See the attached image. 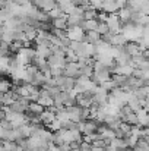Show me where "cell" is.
Listing matches in <instances>:
<instances>
[{"mask_svg": "<svg viewBox=\"0 0 149 151\" xmlns=\"http://www.w3.org/2000/svg\"><path fill=\"white\" fill-rule=\"evenodd\" d=\"M99 25V21L98 19H83V22L81 24V28L88 32V31H95L98 28Z\"/></svg>", "mask_w": 149, "mask_h": 151, "instance_id": "cell-5", "label": "cell"}, {"mask_svg": "<svg viewBox=\"0 0 149 151\" xmlns=\"http://www.w3.org/2000/svg\"><path fill=\"white\" fill-rule=\"evenodd\" d=\"M67 21H69V27H81V24L83 22V16L73 13L67 16Z\"/></svg>", "mask_w": 149, "mask_h": 151, "instance_id": "cell-11", "label": "cell"}, {"mask_svg": "<svg viewBox=\"0 0 149 151\" xmlns=\"http://www.w3.org/2000/svg\"><path fill=\"white\" fill-rule=\"evenodd\" d=\"M66 60L67 62H79V56L76 54V51L69 49L67 53H66Z\"/></svg>", "mask_w": 149, "mask_h": 151, "instance_id": "cell-17", "label": "cell"}, {"mask_svg": "<svg viewBox=\"0 0 149 151\" xmlns=\"http://www.w3.org/2000/svg\"><path fill=\"white\" fill-rule=\"evenodd\" d=\"M67 16H69V15H63V16H60V18L53 19V27L57 28V29H67V28H69Z\"/></svg>", "mask_w": 149, "mask_h": 151, "instance_id": "cell-7", "label": "cell"}, {"mask_svg": "<svg viewBox=\"0 0 149 151\" xmlns=\"http://www.w3.org/2000/svg\"><path fill=\"white\" fill-rule=\"evenodd\" d=\"M135 151H149V142L145 138H139V141L136 142V145L133 147Z\"/></svg>", "mask_w": 149, "mask_h": 151, "instance_id": "cell-13", "label": "cell"}, {"mask_svg": "<svg viewBox=\"0 0 149 151\" xmlns=\"http://www.w3.org/2000/svg\"><path fill=\"white\" fill-rule=\"evenodd\" d=\"M64 75L72 76V78H78L81 75V65L78 62H67L64 65Z\"/></svg>", "mask_w": 149, "mask_h": 151, "instance_id": "cell-2", "label": "cell"}, {"mask_svg": "<svg viewBox=\"0 0 149 151\" xmlns=\"http://www.w3.org/2000/svg\"><path fill=\"white\" fill-rule=\"evenodd\" d=\"M107 24L110 27V31H113L114 34H118L123 29V22H121L118 13H110V18H108Z\"/></svg>", "mask_w": 149, "mask_h": 151, "instance_id": "cell-1", "label": "cell"}, {"mask_svg": "<svg viewBox=\"0 0 149 151\" xmlns=\"http://www.w3.org/2000/svg\"><path fill=\"white\" fill-rule=\"evenodd\" d=\"M40 116H41L43 123H44V125H48L50 122H53V120L56 119V111L51 110V109H46V111H43Z\"/></svg>", "mask_w": 149, "mask_h": 151, "instance_id": "cell-8", "label": "cell"}, {"mask_svg": "<svg viewBox=\"0 0 149 151\" xmlns=\"http://www.w3.org/2000/svg\"><path fill=\"white\" fill-rule=\"evenodd\" d=\"M104 151H118L117 148H114L113 145H107L105 148H104Z\"/></svg>", "mask_w": 149, "mask_h": 151, "instance_id": "cell-21", "label": "cell"}, {"mask_svg": "<svg viewBox=\"0 0 149 151\" xmlns=\"http://www.w3.org/2000/svg\"><path fill=\"white\" fill-rule=\"evenodd\" d=\"M28 111H31L34 114H41L43 111H46V107L43 104H40L38 101H31L28 106Z\"/></svg>", "mask_w": 149, "mask_h": 151, "instance_id": "cell-9", "label": "cell"}, {"mask_svg": "<svg viewBox=\"0 0 149 151\" xmlns=\"http://www.w3.org/2000/svg\"><path fill=\"white\" fill-rule=\"evenodd\" d=\"M64 15V12H63V9H61V6H56L53 10H50L48 12V16L51 19H56V18H60V16H63Z\"/></svg>", "mask_w": 149, "mask_h": 151, "instance_id": "cell-16", "label": "cell"}, {"mask_svg": "<svg viewBox=\"0 0 149 151\" xmlns=\"http://www.w3.org/2000/svg\"><path fill=\"white\" fill-rule=\"evenodd\" d=\"M127 78H129V76L121 75V73H113V76H111V79L114 81V84H115L117 87H121V88L127 84Z\"/></svg>", "mask_w": 149, "mask_h": 151, "instance_id": "cell-10", "label": "cell"}, {"mask_svg": "<svg viewBox=\"0 0 149 151\" xmlns=\"http://www.w3.org/2000/svg\"><path fill=\"white\" fill-rule=\"evenodd\" d=\"M12 88H13V82H10V81H7L6 78H3V79H1V84H0V91H1V94L9 93Z\"/></svg>", "mask_w": 149, "mask_h": 151, "instance_id": "cell-15", "label": "cell"}, {"mask_svg": "<svg viewBox=\"0 0 149 151\" xmlns=\"http://www.w3.org/2000/svg\"><path fill=\"white\" fill-rule=\"evenodd\" d=\"M38 103L40 104H43L46 109H50V107H53L54 106V99L51 97V96H40V99H38Z\"/></svg>", "mask_w": 149, "mask_h": 151, "instance_id": "cell-12", "label": "cell"}, {"mask_svg": "<svg viewBox=\"0 0 149 151\" xmlns=\"http://www.w3.org/2000/svg\"><path fill=\"white\" fill-rule=\"evenodd\" d=\"M97 31H98L101 35H104V34H107V32L110 31V27H108V24H107V22H99Z\"/></svg>", "mask_w": 149, "mask_h": 151, "instance_id": "cell-18", "label": "cell"}, {"mask_svg": "<svg viewBox=\"0 0 149 151\" xmlns=\"http://www.w3.org/2000/svg\"><path fill=\"white\" fill-rule=\"evenodd\" d=\"M124 49H126V51H127L132 57H133V56H138V54H140V53H143L142 47L139 46L138 41H129V43L124 46Z\"/></svg>", "mask_w": 149, "mask_h": 151, "instance_id": "cell-4", "label": "cell"}, {"mask_svg": "<svg viewBox=\"0 0 149 151\" xmlns=\"http://www.w3.org/2000/svg\"><path fill=\"white\" fill-rule=\"evenodd\" d=\"M91 4L97 9V10H102V4H104V0H91Z\"/></svg>", "mask_w": 149, "mask_h": 151, "instance_id": "cell-20", "label": "cell"}, {"mask_svg": "<svg viewBox=\"0 0 149 151\" xmlns=\"http://www.w3.org/2000/svg\"><path fill=\"white\" fill-rule=\"evenodd\" d=\"M85 31L81 28V27H69L67 28V37L72 40V41H82L83 37H85Z\"/></svg>", "mask_w": 149, "mask_h": 151, "instance_id": "cell-3", "label": "cell"}, {"mask_svg": "<svg viewBox=\"0 0 149 151\" xmlns=\"http://www.w3.org/2000/svg\"><path fill=\"white\" fill-rule=\"evenodd\" d=\"M47 128H48L51 132H57V131H60V129H63V125H61V120H58V119H54L53 122H50L48 125H46Z\"/></svg>", "mask_w": 149, "mask_h": 151, "instance_id": "cell-14", "label": "cell"}, {"mask_svg": "<svg viewBox=\"0 0 149 151\" xmlns=\"http://www.w3.org/2000/svg\"><path fill=\"white\" fill-rule=\"evenodd\" d=\"M108 18H110V13H107L105 10H101V12H98L97 19H98L99 22H107V21H108Z\"/></svg>", "mask_w": 149, "mask_h": 151, "instance_id": "cell-19", "label": "cell"}, {"mask_svg": "<svg viewBox=\"0 0 149 151\" xmlns=\"http://www.w3.org/2000/svg\"><path fill=\"white\" fill-rule=\"evenodd\" d=\"M117 13H118V16H120V19H121V22H123V24L132 22V15H133V12H132L127 6L120 7V10H118Z\"/></svg>", "mask_w": 149, "mask_h": 151, "instance_id": "cell-6", "label": "cell"}]
</instances>
